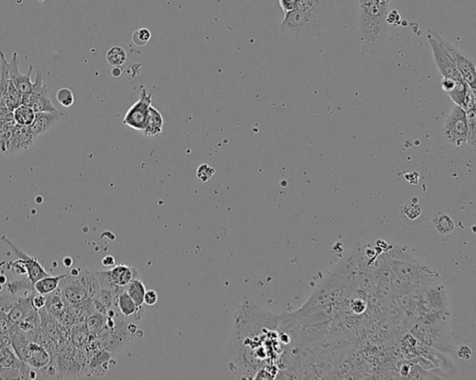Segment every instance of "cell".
I'll return each instance as SVG.
<instances>
[{
  "label": "cell",
  "instance_id": "6da1fadb",
  "mask_svg": "<svg viewBox=\"0 0 476 380\" xmlns=\"http://www.w3.org/2000/svg\"><path fill=\"white\" fill-rule=\"evenodd\" d=\"M280 318L261 310L251 300L241 303L229 340L232 371L240 379L275 378L266 348L278 333Z\"/></svg>",
  "mask_w": 476,
  "mask_h": 380
},
{
  "label": "cell",
  "instance_id": "7a4b0ae2",
  "mask_svg": "<svg viewBox=\"0 0 476 380\" xmlns=\"http://www.w3.org/2000/svg\"><path fill=\"white\" fill-rule=\"evenodd\" d=\"M333 10L332 0H302L297 10L285 13L280 31L293 37H319L330 25Z\"/></svg>",
  "mask_w": 476,
  "mask_h": 380
},
{
  "label": "cell",
  "instance_id": "3957f363",
  "mask_svg": "<svg viewBox=\"0 0 476 380\" xmlns=\"http://www.w3.org/2000/svg\"><path fill=\"white\" fill-rule=\"evenodd\" d=\"M392 0H358V37L364 53L378 56L388 31Z\"/></svg>",
  "mask_w": 476,
  "mask_h": 380
},
{
  "label": "cell",
  "instance_id": "277c9868",
  "mask_svg": "<svg viewBox=\"0 0 476 380\" xmlns=\"http://www.w3.org/2000/svg\"><path fill=\"white\" fill-rule=\"evenodd\" d=\"M442 133L452 146L458 148H464L467 146L468 122L465 112L460 106L455 105L446 116L442 126Z\"/></svg>",
  "mask_w": 476,
  "mask_h": 380
},
{
  "label": "cell",
  "instance_id": "5b68a950",
  "mask_svg": "<svg viewBox=\"0 0 476 380\" xmlns=\"http://www.w3.org/2000/svg\"><path fill=\"white\" fill-rule=\"evenodd\" d=\"M429 34L442 44L444 48L448 51L452 60H453L461 78L463 79L464 82H465L470 88L475 90L476 72L474 59H472L469 55H467L466 53L460 51V49H458L453 44L448 42V40H445L443 37H441V35L439 33H436V31L430 30L429 31Z\"/></svg>",
  "mask_w": 476,
  "mask_h": 380
},
{
  "label": "cell",
  "instance_id": "8992f818",
  "mask_svg": "<svg viewBox=\"0 0 476 380\" xmlns=\"http://www.w3.org/2000/svg\"><path fill=\"white\" fill-rule=\"evenodd\" d=\"M22 105L29 106L36 113L58 111L49 99L48 87L44 84L41 71H38L37 73L36 81H35L30 91L23 94Z\"/></svg>",
  "mask_w": 476,
  "mask_h": 380
},
{
  "label": "cell",
  "instance_id": "52a82bcc",
  "mask_svg": "<svg viewBox=\"0 0 476 380\" xmlns=\"http://www.w3.org/2000/svg\"><path fill=\"white\" fill-rule=\"evenodd\" d=\"M152 102L151 94H148L145 88H143L141 93L140 99L131 106L126 113L123 124L134 131H142L145 129Z\"/></svg>",
  "mask_w": 476,
  "mask_h": 380
},
{
  "label": "cell",
  "instance_id": "ba28073f",
  "mask_svg": "<svg viewBox=\"0 0 476 380\" xmlns=\"http://www.w3.org/2000/svg\"><path fill=\"white\" fill-rule=\"evenodd\" d=\"M428 41L429 44H430L432 52H433L434 63H436L437 69H439L443 78H451L454 79V81H463L451 55L444 48L442 44L429 33Z\"/></svg>",
  "mask_w": 476,
  "mask_h": 380
},
{
  "label": "cell",
  "instance_id": "9c48e42d",
  "mask_svg": "<svg viewBox=\"0 0 476 380\" xmlns=\"http://www.w3.org/2000/svg\"><path fill=\"white\" fill-rule=\"evenodd\" d=\"M37 140L30 126H22L14 124L11 128L7 155L18 154L30 148Z\"/></svg>",
  "mask_w": 476,
  "mask_h": 380
},
{
  "label": "cell",
  "instance_id": "30bf717a",
  "mask_svg": "<svg viewBox=\"0 0 476 380\" xmlns=\"http://www.w3.org/2000/svg\"><path fill=\"white\" fill-rule=\"evenodd\" d=\"M19 64L18 53L13 52L11 61L8 63V78L20 93L25 94L29 93L33 87L34 83L31 81V76L34 66L31 63L29 64L28 73H22L19 69Z\"/></svg>",
  "mask_w": 476,
  "mask_h": 380
},
{
  "label": "cell",
  "instance_id": "8fae6325",
  "mask_svg": "<svg viewBox=\"0 0 476 380\" xmlns=\"http://www.w3.org/2000/svg\"><path fill=\"white\" fill-rule=\"evenodd\" d=\"M0 239L7 244L8 246H10L14 253H16V255L18 256V258L25 262L26 270H28V278L30 280L32 284H36L38 280L43 278V277L51 275L49 273L46 272V270L44 269L42 265L40 264L37 258L26 254L23 250L19 249L13 242H11L7 237H2Z\"/></svg>",
  "mask_w": 476,
  "mask_h": 380
},
{
  "label": "cell",
  "instance_id": "7c38bea8",
  "mask_svg": "<svg viewBox=\"0 0 476 380\" xmlns=\"http://www.w3.org/2000/svg\"><path fill=\"white\" fill-rule=\"evenodd\" d=\"M63 117L64 114L59 110L36 113L34 122L30 126L31 131L37 138L54 129L56 124L60 121Z\"/></svg>",
  "mask_w": 476,
  "mask_h": 380
},
{
  "label": "cell",
  "instance_id": "4fadbf2b",
  "mask_svg": "<svg viewBox=\"0 0 476 380\" xmlns=\"http://www.w3.org/2000/svg\"><path fill=\"white\" fill-rule=\"evenodd\" d=\"M105 275L111 284L120 288H125L132 280L140 277L136 268L125 264L117 265L113 269L105 272Z\"/></svg>",
  "mask_w": 476,
  "mask_h": 380
},
{
  "label": "cell",
  "instance_id": "5bb4252c",
  "mask_svg": "<svg viewBox=\"0 0 476 380\" xmlns=\"http://www.w3.org/2000/svg\"><path fill=\"white\" fill-rule=\"evenodd\" d=\"M34 295V294H33ZM32 295L31 297H25V299H20L18 300V302L13 306V309L8 311V322L13 323V325H16L20 322H22L23 320H25V318H28L29 315L33 314L34 311H36V309L32 306Z\"/></svg>",
  "mask_w": 476,
  "mask_h": 380
},
{
  "label": "cell",
  "instance_id": "9a60e30c",
  "mask_svg": "<svg viewBox=\"0 0 476 380\" xmlns=\"http://www.w3.org/2000/svg\"><path fill=\"white\" fill-rule=\"evenodd\" d=\"M164 119L160 112L154 106H150L148 117H147L145 129L141 131L143 136L157 137L162 133Z\"/></svg>",
  "mask_w": 476,
  "mask_h": 380
},
{
  "label": "cell",
  "instance_id": "2e32d148",
  "mask_svg": "<svg viewBox=\"0 0 476 380\" xmlns=\"http://www.w3.org/2000/svg\"><path fill=\"white\" fill-rule=\"evenodd\" d=\"M67 275H61L56 276H46L43 277L34 285L35 292L40 295H47L52 294L55 292L56 290L60 285V283L63 281Z\"/></svg>",
  "mask_w": 476,
  "mask_h": 380
},
{
  "label": "cell",
  "instance_id": "e0dca14e",
  "mask_svg": "<svg viewBox=\"0 0 476 380\" xmlns=\"http://www.w3.org/2000/svg\"><path fill=\"white\" fill-rule=\"evenodd\" d=\"M117 308L122 315H124L125 317L132 316L138 314L140 309L139 306L136 305V303L133 302V299L129 296V294L126 292L125 288L117 295Z\"/></svg>",
  "mask_w": 476,
  "mask_h": 380
},
{
  "label": "cell",
  "instance_id": "ac0fdd59",
  "mask_svg": "<svg viewBox=\"0 0 476 380\" xmlns=\"http://www.w3.org/2000/svg\"><path fill=\"white\" fill-rule=\"evenodd\" d=\"M126 292L133 299L137 306L142 307L145 304V296L146 288L145 284L140 277L132 280L131 283L125 287Z\"/></svg>",
  "mask_w": 476,
  "mask_h": 380
},
{
  "label": "cell",
  "instance_id": "d6986e66",
  "mask_svg": "<svg viewBox=\"0 0 476 380\" xmlns=\"http://www.w3.org/2000/svg\"><path fill=\"white\" fill-rule=\"evenodd\" d=\"M13 114L14 123L22 126H30L36 117V112L25 105H20Z\"/></svg>",
  "mask_w": 476,
  "mask_h": 380
},
{
  "label": "cell",
  "instance_id": "ffe728a7",
  "mask_svg": "<svg viewBox=\"0 0 476 380\" xmlns=\"http://www.w3.org/2000/svg\"><path fill=\"white\" fill-rule=\"evenodd\" d=\"M433 225L441 234H448L453 231L455 225L448 215L437 213L433 218Z\"/></svg>",
  "mask_w": 476,
  "mask_h": 380
},
{
  "label": "cell",
  "instance_id": "44dd1931",
  "mask_svg": "<svg viewBox=\"0 0 476 380\" xmlns=\"http://www.w3.org/2000/svg\"><path fill=\"white\" fill-rule=\"evenodd\" d=\"M107 61L111 66H121L127 61V52L121 47H112L107 53Z\"/></svg>",
  "mask_w": 476,
  "mask_h": 380
},
{
  "label": "cell",
  "instance_id": "7402d4cb",
  "mask_svg": "<svg viewBox=\"0 0 476 380\" xmlns=\"http://www.w3.org/2000/svg\"><path fill=\"white\" fill-rule=\"evenodd\" d=\"M470 87L463 81H457L456 86L453 88L451 93L448 95L449 98L455 102V105L460 106L463 105L464 98H465L467 90Z\"/></svg>",
  "mask_w": 476,
  "mask_h": 380
},
{
  "label": "cell",
  "instance_id": "603a6c76",
  "mask_svg": "<svg viewBox=\"0 0 476 380\" xmlns=\"http://www.w3.org/2000/svg\"><path fill=\"white\" fill-rule=\"evenodd\" d=\"M467 122H468V138H467V146H471L472 149L476 146V119L475 110L465 112Z\"/></svg>",
  "mask_w": 476,
  "mask_h": 380
},
{
  "label": "cell",
  "instance_id": "cb8c5ba5",
  "mask_svg": "<svg viewBox=\"0 0 476 380\" xmlns=\"http://www.w3.org/2000/svg\"><path fill=\"white\" fill-rule=\"evenodd\" d=\"M56 99H57L59 104L64 108L71 107L75 102V95L69 88H63L59 90L57 94H56Z\"/></svg>",
  "mask_w": 476,
  "mask_h": 380
},
{
  "label": "cell",
  "instance_id": "d4e9b609",
  "mask_svg": "<svg viewBox=\"0 0 476 380\" xmlns=\"http://www.w3.org/2000/svg\"><path fill=\"white\" fill-rule=\"evenodd\" d=\"M8 290L11 294L16 295L19 292V291L23 290H28L29 291L34 290V285L32 284L30 280L28 278L23 280H19V281L11 282L8 285Z\"/></svg>",
  "mask_w": 476,
  "mask_h": 380
},
{
  "label": "cell",
  "instance_id": "484cf974",
  "mask_svg": "<svg viewBox=\"0 0 476 380\" xmlns=\"http://www.w3.org/2000/svg\"><path fill=\"white\" fill-rule=\"evenodd\" d=\"M151 38V32L147 28H141L132 35V41L136 46H145Z\"/></svg>",
  "mask_w": 476,
  "mask_h": 380
},
{
  "label": "cell",
  "instance_id": "4316f807",
  "mask_svg": "<svg viewBox=\"0 0 476 380\" xmlns=\"http://www.w3.org/2000/svg\"><path fill=\"white\" fill-rule=\"evenodd\" d=\"M475 90L469 88L460 108L463 109L464 112H469L475 110Z\"/></svg>",
  "mask_w": 476,
  "mask_h": 380
},
{
  "label": "cell",
  "instance_id": "83f0119b",
  "mask_svg": "<svg viewBox=\"0 0 476 380\" xmlns=\"http://www.w3.org/2000/svg\"><path fill=\"white\" fill-rule=\"evenodd\" d=\"M215 174V170L210 166H208V164H203L201 166H199L198 170H196V177L199 179V181L202 182H208Z\"/></svg>",
  "mask_w": 476,
  "mask_h": 380
},
{
  "label": "cell",
  "instance_id": "f1b7e54d",
  "mask_svg": "<svg viewBox=\"0 0 476 380\" xmlns=\"http://www.w3.org/2000/svg\"><path fill=\"white\" fill-rule=\"evenodd\" d=\"M402 213L410 220H415L422 214V209L416 204H410L405 206L402 209Z\"/></svg>",
  "mask_w": 476,
  "mask_h": 380
},
{
  "label": "cell",
  "instance_id": "f546056e",
  "mask_svg": "<svg viewBox=\"0 0 476 380\" xmlns=\"http://www.w3.org/2000/svg\"><path fill=\"white\" fill-rule=\"evenodd\" d=\"M284 13L297 10L302 5V0H278Z\"/></svg>",
  "mask_w": 476,
  "mask_h": 380
},
{
  "label": "cell",
  "instance_id": "4dcf8cb0",
  "mask_svg": "<svg viewBox=\"0 0 476 380\" xmlns=\"http://www.w3.org/2000/svg\"><path fill=\"white\" fill-rule=\"evenodd\" d=\"M10 270L13 272V275H28V270H26V266L25 262L22 259H18L11 262Z\"/></svg>",
  "mask_w": 476,
  "mask_h": 380
},
{
  "label": "cell",
  "instance_id": "1f68e13d",
  "mask_svg": "<svg viewBox=\"0 0 476 380\" xmlns=\"http://www.w3.org/2000/svg\"><path fill=\"white\" fill-rule=\"evenodd\" d=\"M46 300V296H44V295L37 293V295L34 294L33 297H32V306H33L37 311H40L41 309L45 308Z\"/></svg>",
  "mask_w": 476,
  "mask_h": 380
},
{
  "label": "cell",
  "instance_id": "d6a6232c",
  "mask_svg": "<svg viewBox=\"0 0 476 380\" xmlns=\"http://www.w3.org/2000/svg\"><path fill=\"white\" fill-rule=\"evenodd\" d=\"M158 302V295L157 291L150 290H146L145 296V304L147 306H155Z\"/></svg>",
  "mask_w": 476,
  "mask_h": 380
},
{
  "label": "cell",
  "instance_id": "836d02e7",
  "mask_svg": "<svg viewBox=\"0 0 476 380\" xmlns=\"http://www.w3.org/2000/svg\"><path fill=\"white\" fill-rule=\"evenodd\" d=\"M457 81H454V79L443 78L442 81H441V88H442V90L445 91L446 94H448L449 93H451L452 90H453V88L455 86H456Z\"/></svg>",
  "mask_w": 476,
  "mask_h": 380
},
{
  "label": "cell",
  "instance_id": "e575fe53",
  "mask_svg": "<svg viewBox=\"0 0 476 380\" xmlns=\"http://www.w3.org/2000/svg\"><path fill=\"white\" fill-rule=\"evenodd\" d=\"M458 357H460V359H464V360H468V359L471 358L472 350L468 347L465 346L461 347L460 348V350H458Z\"/></svg>",
  "mask_w": 476,
  "mask_h": 380
},
{
  "label": "cell",
  "instance_id": "d590c367",
  "mask_svg": "<svg viewBox=\"0 0 476 380\" xmlns=\"http://www.w3.org/2000/svg\"><path fill=\"white\" fill-rule=\"evenodd\" d=\"M114 263H116V261H114L113 256H107V257L102 259V264L104 265L105 267L114 266Z\"/></svg>",
  "mask_w": 476,
  "mask_h": 380
},
{
  "label": "cell",
  "instance_id": "8d00e7d4",
  "mask_svg": "<svg viewBox=\"0 0 476 380\" xmlns=\"http://www.w3.org/2000/svg\"><path fill=\"white\" fill-rule=\"evenodd\" d=\"M64 266L69 268L73 264V261L71 258L67 257L64 259Z\"/></svg>",
  "mask_w": 476,
  "mask_h": 380
},
{
  "label": "cell",
  "instance_id": "74e56055",
  "mask_svg": "<svg viewBox=\"0 0 476 380\" xmlns=\"http://www.w3.org/2000/svg\"><path fill=\"white\" fill-rule=\"evenodd\" d=\"M6 277L4 275H0V285L5 284Z\"/></svg>",
  "mask_w": 476,
  "mask_h": 380
},
{
  "label": "cell",
  "instance_id": "f35d334b",
  "mask_svg": "<svg viewBox=\"0 0 476 380\" xmlns=\"http://www.w3.org/2000/svg\"><path fill=\"white\" fill-rule=\"evenodd\" d=\"M0 344H1V340H0Z\"/></svg>",
  "mask_w": 476,
  "mask_h": 380
},
{
  "label": "cell",
  "instance_id": "ab89813d",
  "mask_svg": "<svg viewBox=\"0 0 476 380\" xmlns=\"http://www.w3.org/2000/svg\"><path fill=\"white\" fill-rule=\"evenodd\" d=\"M0 370H1V367H0Z\"/></svg>",
  "mask_w": 476,
  "mask_h": 380
}]
</instances>
